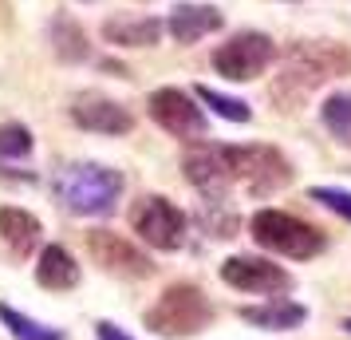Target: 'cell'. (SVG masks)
Here are the masks:
<instances>
[{
    "instance_id": "cell-16",
    "label": "cell",
    "mask_w": 351,
    "mask_h": 340,
    "mask_svg": "<svg viewBox=\"0 0 351 340\" xmlns=\"http://www.w3.org/2000/svg\"><path fill=\"white\" fill-rule=\"evenodd\" d=\"M241 321L256 324V328H269V332H288V328H300L308 321V308L296 305V301H285V297H272L265 305L241 308Z\"/></svg>"
},
{
    "instance_id": "cell-9",
    "label": "cell",
    "mask_w": 351,
    "mask_h": 340,
    "mask_svg": "<svg viewBox=\"0 0 351 340\" xmlns=\"http://www.w3.org/2000/svg\"><path fill=\"white\" fill-rule=\"evenodd\" d=\"M182 174L209 198V202H225L229 186L233 182V170H229V159H225V146L217 143H197L182 155Z\"/></svg>"
},
{
    "instance_id": "cell-18",
    "label": "cell",
    "mask_w": 351,
    "mask_h": 340,
    "mask_svg": "<svg viewBox=\"0 0 351 340\" xmlns=\"http://www.w3.org/2000/svg\"><path fill=\"white\" fill-rule=\"evenodd\" d=\"M51 44H56V56L67 60V64H80V60L91 56V44H87L83 28L75 24V20H67V16L51 20Z\"/></svg>"
},
{
    "instance_id": "cell-15",
    "label": "cell",
    "mask_w": 351,
    "mask_h": 340,
    "mask_svg": "<svg viewBox=\"0 0 351 340\" xmlns=\"http://www.w3.org/2000/svg\"><path fill=\"white\" fill-rule=\"evenodd\" d=\"M0 238L8 242L12 253L20 258H28L40 238H44V226H40V218H32L28 210H20V206H0Z\"/></svg>"
},
{
    "instance_id": "cell-25",
    "label": "cell",
    "mask_w": 351,
    "mask_h": 340,
    "mask_svg": "<svg viewBox=\"0 0 351 340\" xmlns=\"http://www.w3.org/2000/svg\"><path fill=\"white\" fill-rule=\"evenodd\" d=\"M343 328H348V332H351V317H348V321H343Z\"/></svg>"
},
{
    "instance_id": "cell-3",
    "label": "cell",
    "mask_w": 351,
    "mask_h": 340,
    "mask_svg": "<svg viewBox=\"0 0 351 340\" xmlns=\"http://www.w3.org/2000/svg\"><path fill=\"white\" fill-rule=\"evenodd\" d=\"M209 321H213V305H209L206 293L197 289V285H190V281L170 285L154 301V308H146V328L166 340L197 337Z\"/></svg>"
},
{
    "instance_id": "cell-24",
    "label": "cell",
    "mask_w": 351,
    "mask_h": 340,
    "mask_svg": "<svg viewBox=\"0 0 351 340\" xmlns=\"http://www.w3.org/2000/svg\"><path fill=\"white\" fill-rule=\"evenodd\" d=\"M95 332H99V340H130L127 332H123V328H114L111 321H99V324H95Z\"/></svg>"
},
{
    "instance_id": "cell-19",
    "label": "cell",
    "mask_w": 351,
    "mask_h": 340,
    "mask_svg": "<svg viewBox=\"0 0 351 340\" xmlns=\"http://www.w3.org/2000/svg\"><path fill=\"white\" fill-rule=\"evenodd\" d=\"M319 119H324V127L335 135V143L351 146V91H335V95L324 99Z\"/></svg>"
},
{
    "instance_id": "cell-2",
    "label": "cell",
    "mask_w": 351,
    "mask_h": 340,
    "mask_svg": "<svg viewBox=\"0 0 351 340\" xmlns=\"http://www.w3.org/2000/svg\"><path fill=\"white\" fill-rule=\"evenodd\" d=\"M127 179L111 170V166H99V162H75L60 170L56 179V198L67 214H80V218H103L114 210V202L123 198Z\"/></svg>"
},
{
    "instance_id": "cell-13",
    "label": "cell",
    "mask_w": 351,
    "mask_h": 340,
    "mask_svg": "<svg viewBox=\"0 0 351 340\" xmlns=\"http://www.w3.org/2000/svg\"><path fill=\"white\" fill-rule=\"evenodd\" d=\"M221 24H225V16L213 4H174L170 20H166V32L174 36L178 44H197V40L213 36Z\"/></svg>"
},
{
    "instance_id": "cell-22",
    "label": "cell",
    "mask_w": 351,
    "mask_h": 340,
    "mask_svg": "<svg viewBox=\"0 0 351 340\" xmlns=\"http://www.w3.org/2000/svg\"><path fill=\"white\" fill-rule=\"evenodd\" d=\"M32 150V131L20 127V123H4L0 127V155L4 159H24Z\"/></svg>"
},
{
    "instance_id": "cell-11",
    "label": "cell",
    "mask_w": 351,
    "mask_h": 340,
    "mask_svg": "<svg viewBox=\"0 0 351 340\" xmlns=\"http://www.w3.org/2000/svg\"><path fill=\"white\" fill-rule=\"evenodd\" d=\"M87 253H91L107 273H119V277H150L154 273L150 258H146L143 249H134V245H130L123 234H114V229H91V234H87Z\"/></svg>"
},
{
    "instance_id": "cell-4",
    "label": "cell",
    "mask_w": 351,
    "mask_h": 340,
    "mask_svg": "<svg viewBox=\"0 0 351 340\" xmlns=\"http://www.w3.org/2000/svg\"><path fill=\"white\" fill-rule=\"evenodd\" d=\"M249 234H253V242L261 249H269V253H280V258H292V261H308L324 253V229L308 226L300 222L296 214H285V210H256L253 222H249Z\"/></svg>"
},
{
    "instance_id": "cell-8",
    "label": "cell",
    "mask_w": 351,
    "mask_h": 340,
    "mask_svg": "<svg viewBox=\"0 0 351 340\" xmlns=\"http://www.w3.org/2000/svg\"><path fill=\"white\" fill-rule=\"evenodd\" d=\"M146 111H150V119L158 123L166 135H174V139H206V115H202V107L193 103L186 91H178V87H158V91H150V99H146Z\"/></svg>"
},
{
    "instance_id": "cell-1",
    "label": "cell",
    "mask_w": 351,
    "mask_h": 340,
    "mask_svg": "<svg viewBox=\"0 0 351 340\" xmlns=\"http://www.w3.org/2000/svg\"><path fill=\"white\" fill-rule=\"evenodd\" d=\"M351 71V52H343L339 44H328V40H316V44H296L288 52L285 71L272 83V99L276 103H300L312 87L335 80Z\"/></svg>"
},
{
    "instance_id": "cell-17",
    "label": "cell",
    "mask_w": 351,
    "mask_h": 340,
    "mask_svg": "<svg viewBox=\"0 0 351 340\" xmlns=\"http://www.w3.org/2000/svg\"><path fill=\"white\" fill-rule=\"evenodd\" d=\"M36 281L44 285V289H75L80 285V265L75 258L67 253L64 245H44V253H40V265H36Z\"/></svg>"
},
{
    "instance_id": "cell-21",
    "label": "cell",
    "mask_w": 351,
    "mask_h": 340,
    "mask_svg": "<svg viewBox=\"0 0 351 340\" xmlns=\"http://www.w3.org/2000/svg\"><path fill=\"white\" fill-rule=\"evenodd\" d=\"M197 99L209 103V107L221 115V119H229V123H249V119H253V107H249L245 99L221 95V91H213V87H197Z\"/></svg>"
},
{
    "instance_id": "cell-5",
    "label": "cell",
    "mask_w": 351,
    "mask_h": 340,
    "mask_svg": "<svg viewBox=\"0 0 351 340\" xmlns=\"http://www.w3.org/2000/svg\"><path fill=\"white\" fill-rule=\"evenodd\" d=\"M225 159L233 170V182H241L253 198H269L280 186L292 182V166L276 146L249 143V146H225Z\"/></svg>"
},
{
    "instance_id": "cell-14",
    "label": "cell",
    "mask_w": 351,
    "mask_h": 340,
    "mask_svg": "<svg viewBox=\"0 0 351 340\" xmlns=\"http://www.w3.org/2000/svg\"><path fill=\"white\" fill-rule=\"evenodd\" d=\"M162 36V20L154 16H111L103 20V40L114 48H150Z\"/></svg>"
},
{
    "instance_id": "cell-6",
    "label": "cell",
    "mask_w": 351,
    "mask_h": 340,
    "mask_svg": "<svg viewBox=\"0 0 351 340\" xmlns=\"http://www.w3.org/2000/svg\"><path fill=\"white\" fill-rule=\"evenodd\" d=\"M272 60H276V44H272L265 32L229 36V40L217 44L213 56H209L213 71H217L221 80H229V83H249V80H256V76H265Z\"/></svg>"
},
{
    "instance_id": "cell-10",
    "label": "cell",
    "mask_w": 351,
    "mask_h": 340,
    "mask_svg": "<svg viewBox=\"0 0 351 340\" xmlns=\"http://www.w3.org/2000/svg\"><path fill=\"white\" fill-rule=\"evenodd\" d=\"M221 281L233 285L241 293H261V297H272V293H285L292 285V277L269 258H249V253H237V258L221 261Z\"/></svg>"
},
{
    "instance_id": "cell-12",
    "label": "cell",
    "mask_w": 351,
    "mask_h": 340,
    "mask_svg": "<svg viewBox=\"0 0 351 340\" xmlns=\"http://www.w3.org/2000/svg\"><path fill=\"white\" fill-rule=\"evenodd\" d=\"M71 119L83 131H95V135H127L134 127L127 107L103 95H75L71 99Z\"/></svg>"
},
{
    "instance_id": "cell-7",
    "label": "cell",
    "mask_w": 351,
    "mask_h": 340,
    "mask_svg": "<svg viewBox=\"0 0 351 340\" xmlns=\"http://www.w3.org/2000/svg\"><path fill=\"white\" fill-rule=\"evenodd\" d=\"M130 229H134L146 245L162 249V253H174V249L186 245V214L162 194H150V198H143V202H134V210H130Z\"/></svg>"
},
{
    "instance_id": "cell-20",
    "label": "cell",
    "mask_w": 351,
    "mask_h": 340,
    "mask_svg": "<svg viewBox=\"0 0 351 340\" xmlns=\"http://www.w3.org/2000/svg\"><path fill=\"white\" fill-rule=\"evenodd\" d=\"M0 321H4L8 332H12V340H64L60 328H48V324L32 321V317L16 313L12 305H0Z\"/></svg>"
},
{
    "instance_id": "cell-23",
    "label": "cell",
    "mask_w": 351,
    "mask_h": 340,
    "mask_svg": "<svg viewBox=\"0 0 351 340\" xmlns=\"http://www.w3.org/2000/svg\"><path fill=\"white\" fill-rule=\"evenodd\" d=\"M312 202L328 206L332 214H339V218H348L351 222V190H339V186H316V190H312Z\"/></svg>"
}]
</instances>
